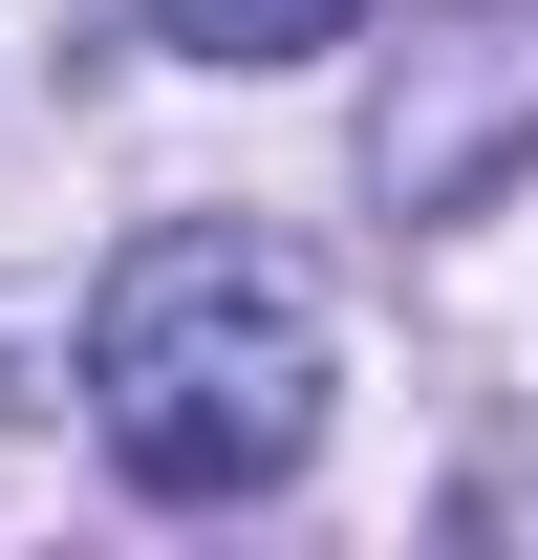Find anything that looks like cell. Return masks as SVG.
Returning a JSON list of instances; mask_svg holds the SVG:
<instances>
[{"label": "cell", "instance_id": "1", "mask_svg": "<svg viewBox=\"0 0 538 560\" xmlns=\"http://www.w3.org/2000/svg\"><path fill=\"white\" fill-rule=\"evenodd\" d=\"M86 410H108L130 495H173V517L280 495L324 453V302H302V259L237 237V215H151L108 259V302H86Z\"/></svg>", "mask_w": 538, "mask_h": 560}, {"label": "cell", "instance_id": "2", "mask_svg": "<svg viewBox=\"0 0 538 560\" xmlns=\"http://www.w3.org/2000/svg\"><path fill=\"white\" fill-rule=\"evenodd\" d=\"M538 173V0H453L366 108V195L388 215H473Z\"/></svg>", "mask_w": 538, "mask_h": 560}, {"label": "cell", "instance_id": "3", "mask_svg": "<svg viewBox=\"0 0 538 560\" xmlns=\"http://www.w3.org/2000/svg\"><path fill=\"white\" fill-rule=\"evenodd\" d=\"M195 66H324V44H366V0H151Z\"/></svg>", "mask_w": 538, "mask_h": 560}]
</instances>
